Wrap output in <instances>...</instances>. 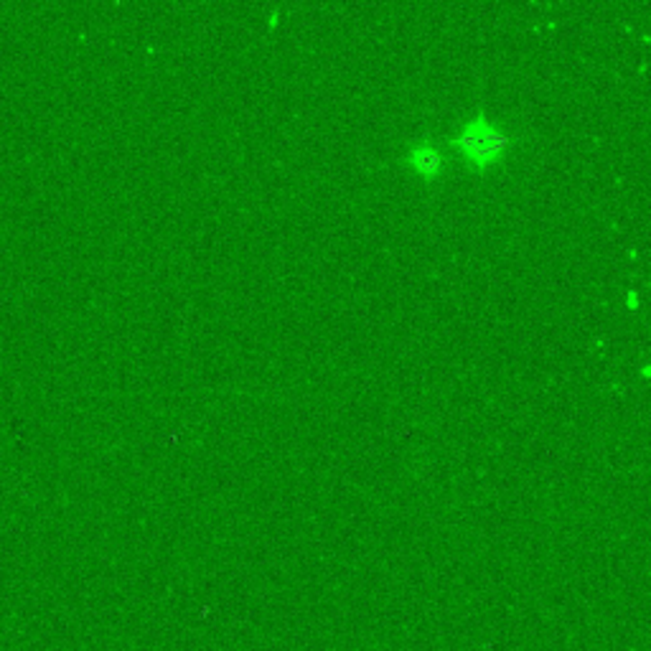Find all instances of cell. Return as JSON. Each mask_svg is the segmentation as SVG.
Returning a JSON list of instances; mask_svg holds the SVG:
<instances>
[{"label":"cell","instance_id":"6da1fadb","mask_svg":"<svg viewBox=\"0 0 651 651\" xmlns=\"http://www.w3.org/2000/svg\"><path fill=\"white\" fill-rule=\"evenodd\" d=\"M451 148L479 173H486L499 166L512 151V135L504 133L494 120H488L486 112H476L469 117L456 138H451Z\"/></svg>","mask_w":651,"mask_h":651},{"label":"cell","instance_id":"7a4b0ae2","mask_svg":"<svg viewBox=\"0 0 651 651\" xmlns=\"http://www.w3.org/2000/svg\"><path fill=\"white\" fill-rule=\"evenodd\" d=\"M405 163L413 168L423 181H435L443 173L445 168L443 153H441L438 145H432L430 140L410 145L407 153H405Z\"/></svg>","mask_w":651,"mask_h":651}]
</instances>
